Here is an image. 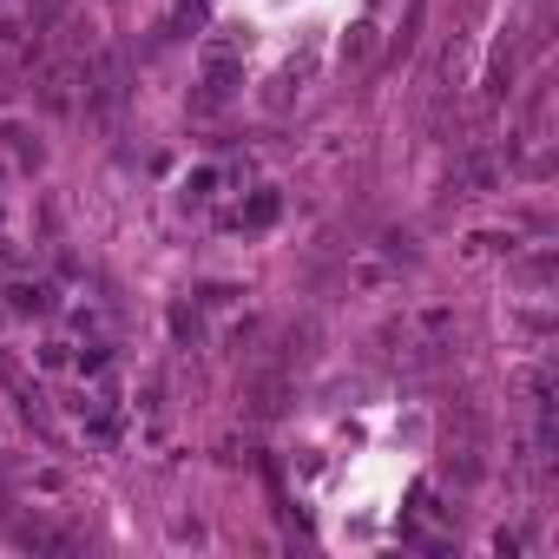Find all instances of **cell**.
<instances>
[{
  "instance_id": "obj_1",
  "label": "cell",
  "mask_w": 559,
  "mask_h": 559,
  "mask_svg": "<svg viewBox=\"0 0 559 559\" xmlns=\"http://www.w3.org/2000/svg\"><path fill=\"white\" fill-rule=\"evenodd\" d=\"M119 99H126V67H119L112 53H93V73H86V106L106 119Z\"/></svg>"
},
{
  "instance_id": "obj_2",
  "label": "cell",
  "mask_w": 559,
  "mask_h": 559,
  "mask_svg": "<svg viewBox=\"0 0 559 559\" xmlns=\"http://www.w3.org/2000/svg\"><path fill=\"white\" fill-rule=\"evenodd\" d=\"M14 310H53V290L47 284H14Z\"/></svg>"
},
{
  "instance_id": "obj_3",
  "label": "cell",
  "mask_w": 559,
  "mask_h": 559,
  "mask_svg": "<svg viewBox=\"0 0 559 559\" xmlns=\"http://www.w3.org/2000/svg\"><path fill=\"white\" fill-rule=\"evenodd\" d=\"M34 8H40V21H60V14H67V0H34Z\"/></svg>"
}]
</instances>
